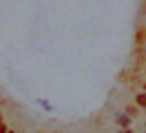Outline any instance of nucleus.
Instances as JSON below:
<instances>
[{
    "instance_id": "f03ea898",
    "label": "nucleus",
    "mask_w": 146,
    "mask_h": 133,
    "mask_svg": "<svg viewBox=\"0 0 146 133\" xmlns=\"http://www.w3.org/2000/svg\"><path fill=\"white\" fill-rule=\"evenodd\" d=\"M137 104H139V106H146V96H144V93H139V96H137Z\"/></svg>"
},
{
    "instance_id": "7ed1b4c3",
    "label": "nucleus",
    "mask_w": 146,
    "mask_h": 133,
    "mask_svg": "<svg viewBox=\"0 0 146 133\" xmlns=\"http://www.w3.org/2000/svg\"><path fill=\"white\" fill-rule=\"evenodd\" d=\"M122 133H131V131H122Z\"/></svg>"
},
{
    "instance_id": "39448f33",
    "label": "nucleus",
    "mask_w": 146,
    "mask_h": 133,
    "mask_svg": "<svg viewBox=\"0 0 146 133\" xmlns=\"http://www.w3.org/2000/svg\"><path fill=\"white\" fill-rule=\"evenodd\" d=\"M0 126H2V124H0Z\"/></svg>"
},
{
    "instance_id": "20e7f679",
    "label": "nucleus",
    "mask_w": 146,
    "mask_h": 133,
    "mask_svg": "<svg viewBox=\"0 0 146 133\" xmlns=\"http://www.w3.org/2000/svg\"><path fill=\"white\" fill-rule=\"evenodd\" d=\"M7 133H13V131H7Z\"/></svg>"
},
{
    "instance_id": "f257e3e1",
    "label": "nucleus",
    "mask_w": 146,
    "mask_h": 133,
    "mask_svg": "<svg viewBox=\"0 0 146 133\" xmlns=\"http://www.w3.org/2000/svg\"><path fill=\"white\" fill-rule=\"evenodd\" d=\"M128 120H131L128 115H119V118H117V124H119V126H126V124H128Z\"/></svg>"
}]
</instances>
